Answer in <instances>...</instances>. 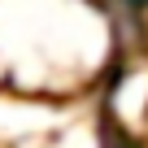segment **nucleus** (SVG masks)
Here are the masks:
<instances>
[{
	"instance_id": "1",
	"label": "nucleus",
	"mask_w": 148,
	"mask_h": 148,
	"mask_svg": "<svg viewBox=\"0 0 148 148\" xmlns=\"http://www.w3.org/2000/svg\"><path fill=\"white\" fill-rule=\"evenodd\" d=\"M100 109H105V131L135 144L148 135V48H135L109 70Z\"/></svg>"
}]
</instances>
